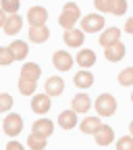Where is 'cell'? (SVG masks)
<instances>
[{"label":"cell","instance_id":"obj_1","mask_svg":"<svg viewBox=\"0 0 133 150\" xmlns=\"http://www.w3.org/2000/svg\"><path fill=\"white\" fill-rule=\"evenodd\" d=\"M79 17H81L79 6L75 4V2H67L65 8H63V13H61V17H58V25H61L65 31L75 29V23L79 21Z\"/></svg>","mask_w":133,"mask_h":150},{"label":"cell","instance_id":"obj_2","mask_svg":"<svg viewBox=\"0 0 133 150\" xmlns=\"http://www.w3.org/2000/svg\"><path fill=\"white\" fill-rule=\"evenodd\" d=\"M94 108H96L98 117H112L117 112V100L112 94H100L94 102Z\"/></svg>","mask_w":133,"mask_h":150},{"label":"cell","instance_id":"obj_3","mask_svg":"<svg viewBox=\"0 0 133 150\" xmlns=\"http://www.w3.org/2000/svg\"><path fill=\"white\" fill-rule=\"evenodd\" d=\"M104 17L98 15V13H89L81 19V31L83 33H98V31H104Z\"/></svg>","mask_w":133,"mask_h":150},{"label":"cell","instance_id":"obj_4","mask_svg":"<svg viewBox=\"0 0 133 150\" xmlns=\"http://www.w3.org/2000/svg\"><path fill=\"white\" fill-rule=\"evenodd\" d=\"M2 129H4V134L8 138H17L23 131V119H21V115H17V112H8V115L4 117Z\"/></svg>","mask_w":133,"mask_h":150},{"label":"cell","instance_id":"obj_5","mask_svg":"<svg viewBox=\"0 0 133 150\" xmlns=\"http://www.w3.org/2000/svg\"><path fill=\"white\" fill-rule=\"evenodd\" d=\"M52 63H54V69L56 71H69L75 63V59L67 52V50H56L52 54Z\"/></svg>","mask_w":133,"mask_h":150},{"label":"cell","instance_id":"obj_6","mask_svg":"<svg viewBox=\"0 0 133 150\" xmlns=\"http://www.w3.org/2000/svg\"><path fill=\"white\" fill-rule=\"evenodd\" d=\"M27 21H29L31 27H42V25H46V21H48V11H46L44 6H33V8H29Z\"/></svg>","mask_w":133,"mask_h":150},{"label":"cell","instance_id":"obj_7","mask_svg":"<svg viewBox=\"0 0 133 150\" xmlns=\"http://www.w3.org/2000/svg\"><path fill=\"white\" fill-rule=\"evenodd\" d=\"M44 90H46L44 94H48L50 98L61 96L63 90H65V81H63V77H58V75H52V77H48L46 83H44Z\"/></svg>","mask_w":133,"mask_h":150},{"label":"cell","instance_id":"obj_8","mask_svg":"<svg viewBox=\"0 0 133 150\" xmlns=\"http://www.w3.org/2000/svg\"><path fill=\"white\" fill-rule=\"evenodd\" d=\"M50 96L48 94H35V96L31 98V110L37 112V115H46V112L50 110Z\"/></svg>","mask_w":133,"mask_h":150},{"label":"cell","instance_id":"obj_9","mask_svg":"<svg viewBox=\"0 0 133 150\" xmlns=\"http://www.w3.org/2000/svg\"><path fill=\"white\" fill-rule=\"evenodd\" d=\"M98 42H100L104 48L121 42V29H119V27H106V29L100 33V40H98Z\"/></svg>","mask_w":133,"mask_h":150},{"label":"cell","instance_id":"obj_10","mask_svg":"<svg viewBox=\"0 0 133 150\" xmlns=\"http://www.w3.org/2000/svg\"><path fill=\"white\" fill-rule=\"evenodd\" d=\"M102 125H104V123L100 121L98 115H96V117H85V119L79 123L81 134H85V136H96V134H98V129H100Z\"/></svg>","mask_w":133,"mask_h":150},{"label":"cell","instance_id":"obj_11","mask_svg":"<svg viewBox=\"0 0 133 150\" xmlns=\"http://www.w3.org/2000/svg\"><path fill=\"white\" fill-rule=\"evenodd\" d=\"M63 40H65V44H67V46H71V48H81V44H83V40H85V33H83L81 29L75 27V29L65 31Z\"/></svg>","mask_w":133,"mask_h":150},{"label":"cell","instance_id":"obj_12","mask_svg":"<svg viewBox=\"0 0 133 150\" xmlns=\"http://www.w3.org/2000/svg\"><path fill=\"white\" fill-rule=\"evenodd\" d=\"M52 131H54V123L50 119H37L31 127V134L35 136H42V138H50L52 136Z\"/></svg>","mask_w":133,"mask_h":150},{"label":"cell","instance_id":"obj_13","mask_svg":"<svg viewBox=\"0 0 133 150\" xmlns=\"http://www.w3.org/2000/svg\"><path fill=\"white\" fill-rule=\"evenodd\" d=\"M104 56H106V61H110V63H119L121 59H125V44L117 42V44L104 48Z\"/></svg>","mask_w":133,"mask_h":150},{"label":"cell","instance_id":"obj_14","mask_svg":"<svg viewBox=\"0 0 133 150\" xmlns=\"http://www.w3.org/2000/svg\"><path fill=\"white\" fill-rule=\"evenodd\" d=\"M71 110H75L79 115V112H87L89 108H91V98L87 96V94H77V96H73V100H71Z\"/></svg>","mask_w":133,"mask_h":150},{"label":"cell","instance_id":"obj_15","mask_svg":"<svg viewBox=\"0 0 133 150\" xmlns=\"http://www.w3.org/2000/svg\"><path fill=\"white\" fill-rule=\"evenodd\" d=\"M75 61H77V65L81 67V69H89L94 63H96V52L94 50H89V48H81L79 50V54L75 56Z\"/></svg>","mask_w":133,"mask_h":150},{"label":"cell","instance_id":"obj_16","mask_svg":"<svg viewBox=\"0 0 133 150\" xmlns=\"http://www.w3.org/2000/svg\"><path fill=\"white\" fill-rule=\"evenodd\" d=\"M73 83L77 86L79 90H87L94 86V73L85 71V69H79V73H75V77H73Z\"/></svg>","mask_w":133,"mask_h":150},{"label":"cell","instance_id":"obj_17","mask_svg":"<svg viewBox=\"0 0 133 150\" xmlns=\"http://www.w3.org/2000/svg\"><path fill=\"white\" fill-rule=\"evenodd\" d=\"M40 75H42V69H40V65H35V63H25L21 67V79L37 81V79H40Z\"/></svg>","mask_w":133,"mask_h":150},{"label":"cell","instance_id":"obj_18","mask_svg":"<svg viewBox=\"0 0 133 150\" xmlns=\"http://www.w3.org/2000/svg\"><path fill=\"white\" fill-rule=\"evenodd\" d=\"M94 138H96V144H98V146H108V144H112V140H115V131H112L110 125L104 123Z\"/></svg>","mask_w":133,"mask_h":150},{"label":"cell","instance_id":"obj_19","mask_svg":"<svg viewBox=\"0 0 133 150\" xmlns=\"http://www.w3.org/2000/svg\"><path fill=\"white\" fill-rule=\"evenodd\" d=\"M21 27H23V19L19 15H8V19H6V23H4L2 29H4L6 35H15V33L21 31Z\"/></svg>","mask_w":133,"mask_h":150},{"label":"cell","instance_id":"obj_20","mask_svg":"<svg viewBox=\"0 0 133 150\" xmlns=\"http://www.w3.org/2000/svg\"><path fill=\"white\" fill-rule=\"evenodd\" d=\"M8 50L13 52L15 61H23L25 56H27V52H29V46H27V42H23V40H13L11 46H8Z\"/></svg>","mask_w":133,"mask_h":150},{"label":"cell","instance_id":"obj_21","mask_svg":"<svg viewBox=\"0 0 133 150\" xmlns=\"http://www.w3.org/2000/svg\"><path fill=\"white\" fill-rule=\"evenodd\" d=\"M48 38H50V29L46 25H42V27H29V40L33 44H44Z\"/></svg>","mask_w":133,"mask_h":150},{"label":"cell","instance_id":"obj_22","mask_svg":"<svg viewBox=\"0 0 133 150\" xmlns=\"http://www.w3.org/2000/svg\"><path fill=\"white\" fill-rule=\"evenodd\" d=\"M58 125L63 129H73L75 125H77V112L75 110H63L58 115Z\"/></svg>","mask_w":133,"mask_h":150},{"label":"cell","instance_id":"obj_23","mask_svg":"<svg viewBox=\"0 0 133 150\" xmlns=\"http://www.w3.org/2000/svg\"><path fill=\"white\" fill-rule=\"evenodd\" d=\"M27 146H29L31 150H44V148H46V138L35 136V134H29V138H27Z\"/></svg>","mask_w":133,"mask_h":150},{"label":"cell","instance_id":"obj_24","mask_svg":"<svg viewBox=\"0 0 133 150\" xmlns=\"http://www.w3.org/2000/svg\"><path fill=\"white\" fill-rule=\"evenodd\" d=\"M119 83L123 88H131L133 86V67H127L119 73Z\"/></svg>","mask_w":133,"mask_h":150},{"label":"cell","instance_id":"obj_25","mask_svg":"<svg viewBox=\"0 0 133 150\" xmlns=\"http://www.w3.org/2000/svg\"><path fill=\"white\" fill-rule=\"evenodd\" d=\"M37 90V81H27V79H19V92L23 96H31V94Z\"/></svg>","mask_w":133,"mask_h":150},{"label":"cell","instance_id":"obj_26","mask_svg":"<svg viewBox=\"0 0 133 150\" xmlns=\"http://www.w3.org/2000/svg\"><path fill=\"white\" fill-rule=\"evenodd\" d=\"M19 2H21V0H0V8H2L6 15H17Z\"/></svg>","mask_w":133,"mask_h":150},{"label":"cell","instance_id":"obj_27","mask_svg":"<svg viewBox=\"0 0 133 150\" xmlns=\"http://www.w3.org/2000/svg\"><path fill=\"white\" fill-rule=\"evenodd\" d=\"M110 13L115 15V17H121L127 13V0H112V4H110Z\"/></svg>","mask_w":133,"mask_h":150},{"label":"cell","instance_id":"obj_28","mask_svg":"<svg viewBox=\"0 0 133 150\" xmlns=\"http://www.w3.org/2000/svg\"><path fill=\"white\" fill-rule=\"evenodd\" d=\"M13 61H15V56H13V52L8 50V46H6V48L0 46V65L6 67V65H11Z\"/></svg>","mask_w":133,"mask_h":150},{"label":"cell","instance_id":"obj_29","mask_svg":"<svg viewBox=\"0 0 133 150\" xmlns=\"http://www.w3.org/2000/svg\"><path fill=\"white\" fill-rule=\"evenodd\" d=\"M117 150H133V136H123L117 140Z\"/></svg>","mask_w":133,"mask_h":150},{"label":"cell","instance_id":"obj_30","mask_svg":"<svg viewBox=\"0 0 133 150\" xmlns=\"http://www.w3.org/2000/svg\"><path fill=\"white\" fill-rule=\"evenodd\" d=\"M13 106V96L11 94H0V112H8Z\"/></svg>","mask_w":133,"mask_h":150},{"label":"cell","instance_id":"obj_31","mask_svg":"<svg viewBox=\"0 0 133 150\" xmlns=\"http://www.w3.org/2000/svg\"><path fill=\"white\" fill-rule=\"evenodd\" d=\"M110 4H112V0H94V6L100 13H110Z\"/></svg>","mask_w":133,"mask_h":150},{"label":"cell","instance_id":"obj_32","mask_svg":"<svg viewBox=\"0 0 133 150\" xmlns=\"http://www.w3.org/2000/svg\"><path fill=\"white\" fill-rule=\"evenodd\" d=\"M6 150H25V148H23V144H19L17 140H11L6 144Z\"/></svg>","mask_w":133,"mask_h":150},{"label":"cell","instance_id":"obj_33","mask_svg":"<svg viewBox=\"0 0 133 150\" xmlns=\"http://www.w3.org/2000/svg\"><path fill=\"white\" fill-rule=\"evenodd\" d=\"M127 33H133V17H129L127 21H125V27H123Z\"/></svg>","mask_w":133,"mask_h":150},{"label":"cell","instance_id":"obj_34","mask_svg":"<svg viewBox=\"0 0 133 150\" xmlns=\"http://www.w3.org/2000/svg\"><path fill=\"white\" fill-rule=\"evenodd\" d=\"M6 19H8V15L0 8V27H4V23H6Z\"/></svg>","mask_w":133,"mask_h":150},{"label":"cell","instance_id":"obj_35","mask_svg":"<svg viewBox=\"0 0 133 150\" xmlns=\"http://www.w3.org/2000/svg\"><path fill=\"white\" fill-rule=\"evenodd\" d=\"M129 131H131V136H133V121L129 123Z\"/></svg>","mask_w":133,"mask_h":150},{"label":"cell","instance_id":"obj_36","mask_svg":"<svg viewBox=\"0 0 133 150\" xmlns=\"http://www.w3.org/2000/svg\"><path fill=\"white\" fill-rule=\"evenodd\" d=\"M131 102H133V92H131Z\"/></svg>","mask_w":133,"mask_h":150}]
</instances>
